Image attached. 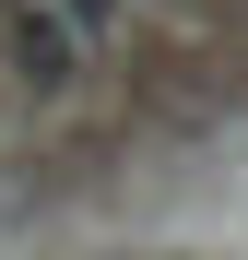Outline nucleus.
<instances>
[{
  "label": "nucleus",
  "instance_id": "nucleus-1",
  "mask_svg": "<svg viewBox=\"0 0 248 260\" xmlns=\"http://www.w3.org/2000/svg\"><path fill=\"white\" fill-rule=\"evenodd\" d=\"M12 83H36V95L71 83V24L59 12H12Z\"/></svg>",
  "mask_w": 248,
  "mask_h": 260
},
{
  "label": "nucleus",
  "instance_id": "nucleus-2",
  "mask_svg": "<svg viewBox=\"0 0 248 260\" xmlns=\"http://www.w3.org/2000/svg\"><path fill=\"white\" fill-rule=\"evenodd\" d=\"M71 12H83V24H71V36H95V24H107V12H118V0H71Z\"/></svg>",
  "mask_w": 248,
  "mask_h": 260
}]
</instances>
